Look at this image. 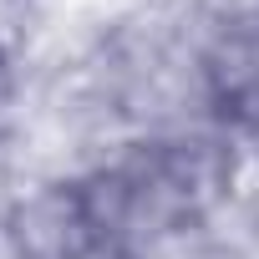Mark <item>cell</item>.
Masks as SVG:
<instances>
[{"mask_svg": "<svg viewBox=\"0 0 259 259\" xmlns=\"http://www.w3.org/2000/svg\"><path fill=\"white\" fill-rule=\"evenodd\" d=\"M36 117V66L0 56V138L26 143Z\"/></svg>", "mask_w": 259, "mask_h": 259, "instance_id": "obj_2", "label": "cell"}, {"mask_svg": "<svg viewBox=\"0 0 259 259\" xmlns=\"http://www.w3.org/2000/svg\"><path fill=\"white\" fill-rule=\"evenodd\" d=\"M31 153H26V143H16V138H0V219L11 213V203H16V193L31 183Z\"/></svg>", "mask_w": 259, "mask_h": 259, "instance_id": "obj_3", "label": "cell"}, {"mask_svg": "<svg viewBox=\"0 0 259 259\" xmlns=\"http://www.w3.org/2000/svg\"><path fill=\"white\" fill-rule=\"evenodd\" d=\"M117 259H224V249H219V234L208 219H178V224L148 229Z\"/></svg>", "mask_w": 259, "mask_h": 259, "instance_id": "obj_1", "label": "cell"}]
</instances>
